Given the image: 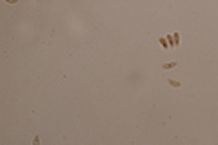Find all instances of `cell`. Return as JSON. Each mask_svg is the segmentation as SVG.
Returning <instances> with one entry per match:
<instances>
[{
    "label": "cell",
    "mask_w": 218,
    "mask_h": 145,
    "mask_svg": "<svg viewBox=\"0 0 218 145\" xmlns=\"http://www.w3.org/2000/svg\"><path fill=\"white\" fill-rule=\"evenodd\" d=\"M33 145H40V140H38V136H37V138H35V140H33Z\"/></svg>",
    "instance_id": "3957f363"
},
{
    "label": "cell",
    "mask_w": 218,
    "mask_h": 145,
    "mask_svg": "<svg viewBox=\"0 0 218 145\" xmlns=\"http://www.w3.org/2000/svg\"><path fill=\"white\" fill-rule=\"evenodd\" d=\"M169 83H171V85H174V87H180V82H174L173 78H169Z\"/></svg>",
    "instance_id": "6da1fadb"
},
{
    "label": "cell",
    "mask_w": 218,
    "mask_h": 145,
    "mask_svg": "<svg viewBox=\"0 0 218 145\" xmlns=\"http://www.w3.org/2000/svg\"><path fill=\"white\" fill-rule=\"evenodd\" d=\"M171 67H174V62H169V64H165V65H164V69H171Z\"/></svg>",
    "instance_id": "7a4b0ae2"
}]
</instances>
